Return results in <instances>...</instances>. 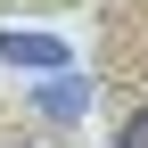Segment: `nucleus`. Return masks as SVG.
Masks as SVG:
<instances>
[{
  "label": "nucleus",
  "instance_id": "1",
  "mask_svg": "<svg viewBox=\"0 0 148 148\" xmlns=\"http://www.w3.org/2000/svg\"><path fill=\"white\" fill-rule=\"evenodd\" d=\"M33 107H41L49 123H82V115H90V82H82L74 66H58V74L41 82V99H33Z\"/></svg>",
  "mask_w": 148,
  "mask_h": 148
},
{
  "label": "nucleus",
  "instance_id": "3",
  "mask_svg": "<svg viewBox=\"0 0 148 148\" xmlns=\"http://www.w3.org/2000/svg\"><path fill=\"white\" fill-rule=\"evenodd\" d=\"M115 148H148V107H140L132 123H123V140H115Z\"/></svg>",
  "mask_w": 148,
  "mask_h": 148
},
{
  "label": "nucleus",
  "instance_id": "2",
  "mask_svg": "<svg viewBox=\"0 0 148 148\" xmlns=\"http://www.w3.org/2000/svg\"><path fill=\"white\" fill-rule=\"evenodd\" d=\"M0 58L8 66H33V74H58L66 66V41L58 33H0Z\"/></svg>",
  "mask_w": 148,
  "mask_h": 148
}]
</instances>
